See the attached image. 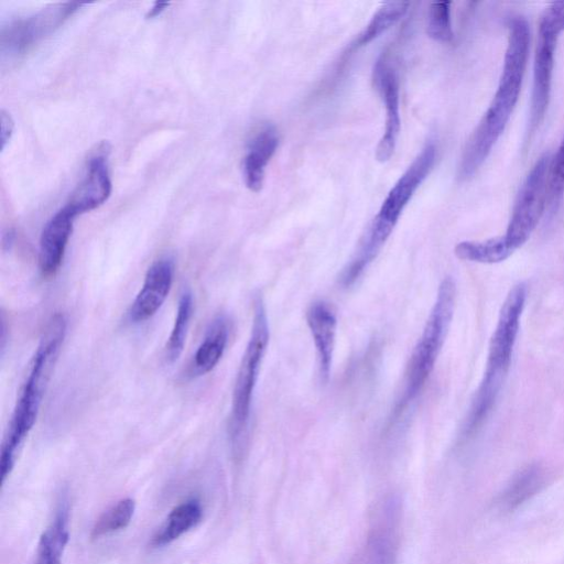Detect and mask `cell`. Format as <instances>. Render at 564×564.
<instances>
[{"mask_svg": "<svg viewBox=\"0 0 564 564\" xmlns=\"http://www.w3.org/2000/svg\"><path fill=\"white\" fill-rule=\"evenodd\" d=\"M530 31L522 17L510 20L503 66L494 98L469 137L458 165L460 181L469 180L503 132L521 90L529 54Z\"/></svg>", "mask_w": 564, "mask_h": 564, "instance_id": "1", "label": "cell"}, {"mask_svg": "<svg viewBox=\"0 0 564 564\" xmlns=\"http://www.w3.org/2000/svg\"><path fill=\"white\" fill-rule=\"evenodd\" d=\"M67 322L62 313L47 322L32 358L28 376L20 389L0 455L1 484L11 474L19 452L35 424L65 335Z\"/></svg>", "mask_w": 564, "mask_h": 564, "instance_id": "2", "label": "cell"}, {"mask_svg": "<svg viewBox=\"0 0 564 564\" xmlns=\"http://www.w3.org/2000/svg\"><path fill=\"white\" fill-rule=\"evenodd\" d=\"M527 296V284L519 282L510 289L501 305L489 341L484 376L462 429L464 437H469L478 431L499 398L510 369Z\"/></svg>", "mask_w": 564, "mask_h": 564, "instance_id": "3", "label": "cell"}, {"mask_svg": "<svg viewBox=\"0 0 564 564\" xmlns=\"http://www.w3.org/2000/svg\"><path fill=\"white\" fill-rule=\"evenodd\" d=\"M435 160V143L429 141L383 199L358 251L340 274L339 282L343 286L355 283L380 252L403 209L432 171Z\"/></svg>", "mask_w": 564, "mask_h": 564, "instance_id": "4", "label": "cell"}, {"mask_svg": "<svg viewBox=\"0 0 564 564\" xmlns=\"http://www.w3.org/2000/svg\"><path fill=\"white\" fill-rule=\"evenodd\" d=\"M455 301V281L446 276L438 285L435 302L406 366L399 410L417 397L433 371L453 319Z\"/></svg>", "mask_w": 564, "mask_h": 564, "instance_id": "5", "label": "cell"}, {"mask_svg": "<svg viewBox=\"0 0 564 564\" xmlns=\"http://www.w3.org/2000/svg\"><path fill=\"white\" fill-rule=\"evenodd\" d=\"M269 343V323L263 301L260 296L253 303V317L250 336L235 379L229 433L235 455H241L243 435L248 425L254 388L261 364Z\"/></svg>", "mask_w": 564, "mask_h": 564, "instance_id": "6", "label": "cell"}, {"mask_svg": "<svg viewBox=\"0 0 564 564\" xmlns=\"http://www.w3.org/2000/svg\"><path fill=\"white\" fill-rule=\"evenodd\" d=\"M564 32V1L551 3L539 21L533 63V87L529 133H533L542 120L551 97L554 54L560 34Z\"/></svg>", "mask_w": 564, "mask_h": 564, "instance_id": "7", "label": "cell"}, {"mask_svg": "<svg viewBox=\"0 0 564 564\" xmlns=\"http://www.w3.org/2000/svg\"><path fill=\"white\" fill-rule=\"evenodd\" d=\"M550 163V154H543L527 175L517 195L507 230L501 236L511 254L529 240L544 213Z\"/></svg>", "mask_w": 564, "mask_h": 564, "instance_id": "8", "label": "cell"}, {"mask_svg": "<svg viewBox=\"0 0 564 564\" xmlns=\"http://www.w3.org/2000/svg\"><path fill=\"white\" fill-rule=\"evenodd\" d=\"M402 502L388 495L376 506L366 539L350 564H397L400 549Z\"/></svg>", "mask_w": 564, "mask_h": 564, "instance_id": "9", "label": "cell"}, {"mask_svg": "<svg viewBox=\"0 0 564 564\" xmlns=\"http://www.w3.org/2000/svg\"><path fill=\"white\" fill-rule=\"evenodd\" d=\"M82 6L79 2L52 4L32 17L11 23L2 30L1 52L10 56L24 54L59 28Z\"/></svg>", "mask_w": 564, "mask_h": 564, "instance_id": "10", "label": "cell"}, {"mask_svg": "<svg viewBox=\"0 0 564 564\" xmlns=\"http://www.w3.org/2000/svg\"><path fill=\"white\" fill-rule=\"evenodd\" d=\"M373 82L386 112L384 131L376 149L377 161L383 163L394 153L401 127L399 76L386 55H381L376 62Z\"/></svg>", "mask_w": 564, "mask_h": 564, "instance_id": "11", "label": "cell"}, {"mask_svg": "<svg viewBox=\"0 0 564 564\" xmlns=\"http://www.w3.org/2000/svg\"><path fill=\"white\" fill-rule=\"evenodd\" d=\"M173 278L174 261L169 257L160 258L149 267L142 288L128 311L131 323H143L156 314L171 291Z\"/></svg>", "mask_w": 564, "mask_h": 564, "instance_id": "12", "label": "cell"}, {"mask_svg": "<svg viewBox=\"0 0 564 564\" xmlns=\"http://www.w3.org/2000/svg\"><path fill=\"white\" fill-rule=\"evenodd\" d=\"M108 148L102 143L98 153L88 161L87 173L65 205L75 215L90 212L102 205L111 193V181L107 164Z\"/></svg>", "mask_w": 564, "mask_h": 564, "instance_id": "13", "label": "cell"}, {"mask_svg": "<svg viewBox=\"0 0 564 564\" xmlns=\"http://www.w3.org/2000/svg\"><path fill=\"white\" fill-rule=\"evenodd\" d=\"M76 216L64 206L44 226L40 237L39 267L44 278L58 271Z\"/></svg>", "mask_w": 564, "mask_h": 564, "instance_id": "14", "label": "cell"}, {"mask_svg": "<svg viewBox=\"0 0 564 564\" xmlns=\"http://www.w3.org/2000/svg\"><path fill=\"white\" fill-rule=\"evenodd\" d=\"M305 316L316 348L321 377L327 380L335 346L336 314L328 303L316 301L308 306Z\"/></svg>", "mask_w": 564, "mask_h": 564, "instance_id": "15", "label": "cell"}, {"mask_svg": "<svg viewBox=\"0 0 564 564\" xmlns=\"http://www.w3.org/2000/svg\"><path fill=\"white\" fill-rule=\"evenodd\" d=\"M229 337L228 319L216 316L209 324L202 343L193 355L186 369V377L195 379L210 372L220 361Z\"/></svg>", "mask_w": 564, "mask_h": 564, "instance_id": "16", "label": "cell"}, {"mask_svg": "<svg viewBox=\"0 0 564 564\" xmlns=\"http://www.w3.org/2000/svg\"><path fill=\"white\" fill-rule=\"evenodd\" d=\"M278 145V133L270 126L258 131L250 140L242 162V174L245 184L251 192L257 193L262 188L265 167Z\"/></svg>", "mask_w": 564, "mask_h": 564, "instance_id": "17", "label": "cell"}, {"mask_svg": "<svg viewBox=\"0 0 564 564\" xmlns=\"http://www.w3.org/2000/svg\"><path fill=\"white\" fill-rule=\"evenodd\" d=\"M203 508L196 498L187 499L174 507L152 536L153 547L166 546L195 528L202 520Z\"/></svg>", "mask_w": 564, "mask_h": 564, "instance_id": "18", "label": "cell"}, {"mask_svg": "<svg viewBox=\"0 0 564 564\" xmlns=\"http://www.w3.org/2000/svg\"><path fill=\"white\" fill-rule=\"evenodd\" d=\"M69 540V514L66 501L59 505L54 519L42 533L35 564H62Z\"/></svg>", "mask_w": 564, "mask_h": 564, "instance_id": "19", "label": "cell"}, {"mask_svg": "<svg viewBox=\"0 0 564 564\" xmlns=\"http://www.w3.org/2000/svg\"><path fill=\"white\" fill-rule=\"evenodd\" d=\"M546 474L542 466L534 464L522 469L513 477L502 492L500 503L503 509L512 510L535 496L544 486Z\"/></svg>", "mask_w": 564, "mask_h": 564, "instance_id": "20", "label": "cell"}, {"mask_svg": "<svg viewBox=\"0 0 564 564\" xmlns=\"http://www.w3.org/2000/svg\"><path fill=\"white\" fill-rule=\"evenodd\" d=\"M454 253L460 260L484 264L499 263L511 256L501 236L460 241L455 246Z\"/></svg>", "mask_w": 564, "mask_h": 564, "instance_id": "21", "label": "cell"}, {"mask_svg": "<svg viewBox=\"0 0 564 564\" xmlns=\"http://www.w3.org/2000/svg\"><path fill=\"white\" fill-rule=\"evenodd\" d=\"M409 2L391 1L383 3L373 14L366 28L358 34L354 47L367 45L394 25L408 11Z\"/></svg>", "mask_w": 564, "mask_h": 564, "instance_id": "22", "label": "cell"}, {"mask_svg": "<svg viewBox=\"0 0 564 564\" xmlns=\"http://www.w3.org/2000/svg\"><path fill=\"white\" fill-rule=\"evenodd\" d=\"M192 315L193 296L192 292L186 290L180 297L174 324L165 345V358L171 364L176 361L183 352Z\"/></svg>", "mask_w": 564, "mask_h": 564, "instance_id": "23", "label": "cell"}, {"mask_svg": "<svg viewBox=\"0 0 564 564\" xmlns=\"http://www.w3.org/2000/svg\"><path fill=\"white\" fill-rule=\"evenodd\" d=\"M134 511L135 501L132 498L119 500L96 520L91 536L99 539L123 530L130 524Z\"/></svg>", "mask_w": 564, "mask_h": 564, "instance_id": "24", "label": "cell"}, {"mask_svg": "<svg viewBox=\"0 0 564 564\" xmlns=\"http://www.w3.org/2000/svg\"><path fill=\"white\" fill-rule=\"evenodd\" d=\"M427 35L438 42H449L454 33L451 23V2L440 1L430 6L427 13Z\"/></svg>", "mask_w": 564, "mask_h": 564, "instance_id": "25", "label": "cell"}, {"mask_svg": "<svg viewBox=\"0 0 564 564\" xmlns=\"http://www.w3.org/2000/svg\"><path fill=\"white\" fill-rule=\"evenodd\" d=\"M564 192V135L555 152L551 158L547 182V198L551 204H556Z\"/></svg>", "mask_w": 564, "mask_h": 564, "instance_id": "26", "label": "cell"}, {"mask_svg": "<svg viewBox=\"0 0 564 564\" xmlns=\"http://www.w3.org/2000/svg\"><path fill=\"white\" fill-rule=\"evenodd\" d=\"M0 126L1 150H3L13 131L12 118L4 110L0 112Z\"/></svg>", "mask_w": 564, "mask_h": 564, "instance_id": "27", "label": "cell"}, {"mask_svg": "<svg viewBox=\"0 0 564 564\" xmlns=\"http://www.w3.org/2000/svg\"><path fill=\"white\" fill-rule=\"evenodd\" d=\"M169 7V2H155L153 7L149 10L147 18H155L161 14Z\"/></svg>", "mask_w": 564, "mask_h": 564, "instance_id": "28", "label": "cell"}]
</instances>
